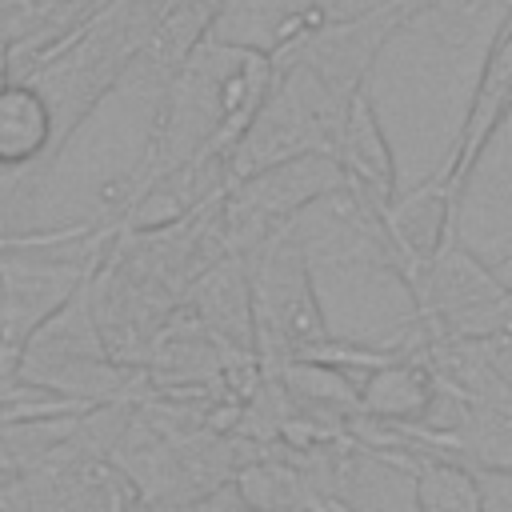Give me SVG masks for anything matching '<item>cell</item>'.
Segmentation results:
<instances>
[{
	"mask_svg": "<svg viewBox=\"0 0 512 512\" xmlns=\"http://www.w3.org/2000/svg\"><path fill=\"white\" fill-rule=\"evenodd\" d=\"M52 116L40 92L32 88H0V164H20L36 156L48 140Z\"/></svg>",
	"mask_w": 512,
	"mask_h": 512,
	"instance_id": "2",
	"label": "cell"
},
{
	"mask_svg": "<svg viewBox=\"0 0 512 512\" xmlns=\"http://www.w3.org/2000/svg\"><path fill=\"white\" fill-rule=\"evenodd\" d=\"M396 220H400V236H404L416 252H432V248H436V236H440V220H444V200H440V192H424V196L408 200Z\"/></svg>",
	"mask_w": 512,
	"mask_h": 512,
	"instance_id": "5",
	"label": "cell"
},
{
	"mask_svg": "<svg viewBox=\"0 0 512 512\" xmlns=\"http://www.w3.org/2000/svg\"><path fill=\"white\" fill-rule=\"evenodd\" d=\"M340 152H344V168L352 172V180L376 196V200H388L392 196V152L384 144V132L368 108L364 96H352L348 112H344V132H340Z\"/></svg>",
	"mask_w": 512,
	"mask_h": 512,
	"instance_id": "1",
	"label": "cell"
},
{
	"mask_svg": "<svg viewBox=\"0 0 512 512\" xmlns=\"http://www.w3.org/2000/svg\"><path fill=\"white\" fill-rule=\"evenodd\" d=\"M428 404H432V392H428L424 376L412 372V368H380V372L368 376L364 408L376 412V416L412 420V416H420Z\"/></svg>",
	"mask_w": 512,
	"mask_h": 512,
	"instance_id": "4",
	"label": "cell"
},
{
	"mask_svg": "<svg viewBox=\"0 0 512 512\" xmlns=\"http://www.w3.org/2000/svg\"><path fill=\"white\" fill-rule=\"evenodd\" d=\"M416 508L420 512H488V496L468 468L452 460H428L416 472Z\"/></svg>",
	"mask_w": 512,
	"mask_h": 512,
	"instance_id": "3",
	"label": "cell"
}]
</instances>
